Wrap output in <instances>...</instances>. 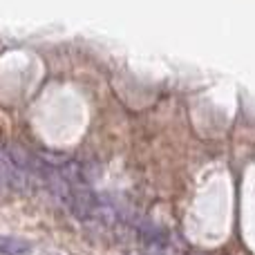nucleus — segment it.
I'll return each instance as SVG.
<instances>
[{
	"mask_svg": "<svg viewBox=\"0 0 255 255\" xmlns=\"http://www.w3.org/2000/svg\"><path fill=\"white\" fill-rule=\"evenodd\" d=\"M0 253L2 255H25L29 253V244L13 238H0Z\"/></svg>",
	"mask_w": 255,
	"mask_h": 255,
	"instance_id": "f257e3e1",
	"label": "nucleus"
}]
</instances>
